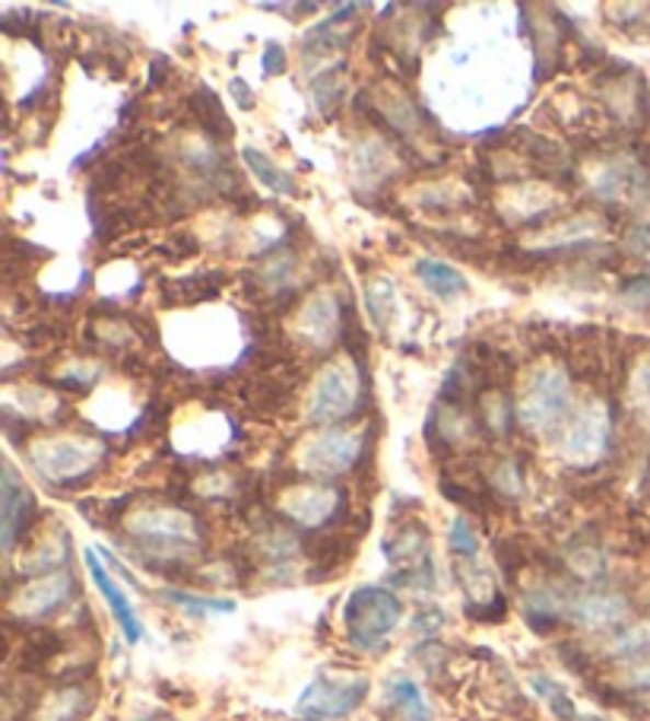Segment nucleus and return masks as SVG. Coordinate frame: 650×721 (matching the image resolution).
<instances>
[{
    "label": "nucleus",
    "instance_id": "f257e3e1",
    "mask_svg": "<svg viewBox=\"0 0 650 721\" xmlns=\"http://www.w3.org/2000/svg\"><path fill=\"white\" fill-rule=\"evenodd\" d=\"M403 617V604L394 592L381 585H362L350 595L343 607V623L350 632V642L362 652H378L385 649L390 632L397 630Z\"/></svg>",
    "mask_w": 650,
    "mask_h": 721
},
{
    "label": "nucleus",
    "instance_id": "f03ea898",
    "mask_svg": "<svg viewBox=\"0 0 650 721\" xmlns=\"http://www.w3.org/2000/svg\"><path fill=\"white\" fill-rule=\"evenodd\" d=\"M368 696V677H315L296 702V716L305 721H340L353 716Z\"/></svg>",
    "mask_w": 650,
    "mask_h": 721
},
{
    "label": "nucleus",
    "instance_id": "7ed1b4c3",
    "mask_svg": "<svg viewBox=\"0 0 650 721\" xmlns=\"http://www.w3.org/2000/svg\"><path fill=\"white\" fill-rule=\"evenodd\" d=\"M127 531L137 538V543L156 553H187L201 543L194 518L178 509L137 511L127 521Z\"/></svg>",
    "mask_w": 650,
    "mask_h": 721
},
{
    "label": "nucleus",
    "instance_id": "20e7f679",
    "mask_svg": "<svg viewBox=\"0 0 650 721\" xmlns=\"http://www.w3.org/2000/svg\"><path fill=\"white\" fill-rule=\"evenodd\" d=\"M35 471L45 481L77 483V477H89L102 458V449L95 442H77V439H55V442H38L30 451Z\"/></svg>",
    "mask_w": 650,
    "mask_h": 721
},
{
    "label": "nucleus",
    "instance_id": "39448f33",
    "mask_svg": "<svg viewBox=\"0 0 650 721\" xmlns=\"http://www.w3.org/2000/svg\"><path fill=\"white\" fill-rule=\"evenodd\" d=\"M568 407H571L568 375L559 369H543L533 375L527 397L521 404V423L531 432H549L568 414Z\"/></svg>",
    "mask_w": 650,
    "mask_h": 721
},
{
    "label": "nucleus",
    "instance_id": "423d86ee",
    "mask_svg": "<svg viewBox=\"0 0 650 721\" xmlns=\"http://www.w3.org/2000/svg\"><path fill=\"white\" fill-rule=\"evenodd\" d=\"M362 439L343 429H324L318 436H311L301 451H298V467L311 477H333L350 471L358 461Z\"/></svg>",
    "mask_w": 650,
    "mask_h": 721
},
{
    "label": "nucleus",
    "instance_id": "0eeeda50",
    "mask_svg": "<svg viewBox=\"0 0 650 721\" xmlns=\"http://www.w3.org/2000/svg\"><path fill=\"white\" fill-rule=\"evenodd\" d=\"M355 397H358V388H355L350 365L333 362V365H327L324 372L318 375V382H315V388H311V397H308V420L321 423V426L346 420L355 410Z\"/></svg>",
    "mask_w": 650,
    "mask_h": 721
},
{
    "label": "nucleus",
    "instance_id": "6e6552de",
    "mask_svg": "<svg viewBox=\"0 0 650 721\" xmlns=\"http://www.w3.org/2000/svg\"><path fill=\"white\" fill-rule=\"evenodd\" d=\"M606 439H609V414L600 404H588L565 426L559 449L574 464H593L606 451Z\"/></svg>",
    "mask_w": 650,
    "mask_h": 721
},
{
    "label": "nucleus",
    "instance_id": "1a4fd4ad",
    "mask_svg": "<svg viewBox=\"0 0 650 721\" xmlns=\"http://www.w3.org/2000/svg\"><path fill=\"white\" fill-rule=\"evenodd\" d=\"M73 592V582L67 572H52V575H42L30 585H23L13 601H10V610L16 617H26V620H42L48 613H55L60 604L70 598Z\"/></svg>",
    "mask_w": 650,
    "mask_h": 721
},
{
    "label": "nucleus",
    "instance_id": "9d476101",
    "mask_svg": "<svg viewBox=\"0 0 650 721\" xmlns=\"http://www.w3.org/2000/svg\"><path fill=\"white\" fill-rule=\"evenodd\" d=\"M32 493L20 483L16 471L7 464L3 477H0V541L3 550L13 553V547L20 541V534L30 528V511H32Z\"/></svg>",
    "mask_w": 650,
    "mask_h": 721
},
{
    "label": "nucleus",
    "instance_id": "9b49d317",
    "mask_svg": "<svg viewBox=\"0 0 650 721\" xmlns=\"http://www.w3.org/2000/svg\"><path fill=\"white\" fill-rule=\"evenodd\" d=\"M83 560H87V570L92 575V582H95V588L102 592V598L109 604V610H112V617L118 620L121 632H124V639L134 645V642H140V635H144V627H140V620H137V613H134V604L127 601V595L118 588V582L112 578V572L105 570L102 563H99V556H95V550H87L83 553Z\"/></svg>",
    "mask_w": 650,
    "mask_h": 721
},
{
    "label": "nucleus",
    "instance_id": "f8f14e48",
    "mask_svg": "<svg viewBox=\"0 0 650 721\" xmlns=\"http://www.w3.org/2000/svg\"><path fill=\"white\" fill-rule=\"evenodd\" d=\"M343 318L340 315V305L333 296H315V300L305 302L301 315H298V331L305 334L308 343H315V350H327L333 343V337L343 331Z\"/></svg>",
    "mask_w": 650,
    "mask_h": 721
},
{
    "label": "nucleus",
    "instance_id": "ddd939ff",
    "mask_svg": "<svg viewBox=\"0 0 650 721\" xmlns=\"http://www.w3.org/2000/svg\"><path fill=\"white\" fill-rule=\"evenodd\" d=\"M337 503H340L337 493H330L324 486H298L283 496V511L301 528H318L333 515Z\"/></svg>",
    "mask_w": 650,
    "mask_h": 721
},
{
    "label": "nucleus",
    "instance_id": "4468645a",
    "mask_svg": "<svg viewBox=\"0 0 650 721\" xmlns=\"http://www.w3.org/2000/svg\"><path fill=\"white\" fill-rule=\"evenodd\" d=\"M565 617H571L578 627L603 630V627H613L625 617V601L619 595H578V598L565 601Z\"/></svg>",
    "mask_w": 650,
    "mask_h": 721
},
{
    "label": "nucleus",
    "instance_id": "2eb2a0df",
    "mask_svg": "<svg viewBox=\"0 0 650 721\" xmlns=\"http://www.w3.org/2000/svg\"><path fill=\"white\" fill-rule=\"evenodd\" d=\"M415 277L422 280V286L438 296V300H454L460 293H467V277L451 268L447 261H438V258H422L415 261Z\"/></svg>",
    "mask_w": 650,
    "mask_h": 721
},
{
    "label": "nucleus",
    "instance_id": "dca6fc26",
    "mask_svg": "<svg viewBox=\"0 0 650 721\" xmlns=\"http://www.w3.org/2000/svg\"><path fill=\"white\" fill-rule=\"evenodd\" d=\"M387 702L397 709L403 721H432V709L425 702V692L419 690L413 677H394L387 684Z\"/></svg>",
    "mask_w": 650,
    "mask_h": 721
},
{
    "label": "nucleus",
    "instance_id": "f3484780",
    "mask_svg": "<svg viewBox=\"0 0 650 721\" xmlns=\"http://www.w3.org/2000/svg\"><path fill=\"white\" fill-rule=\"evenodd\" d=\"M241 159L248 162V169L254 172V179L261 181L264 188H270L273 194H289V198H298V184L289 172L276 169V162L266 156V153L254 150V147H244L241 150Z\"/></svg>",
    "mask_w": 650,
    "mask_h": 721
},
{
    "label": "nucleus",
    "instance_id": "a211bd4d",
    "mask_svg": "<svg viewBox=\"0 0 650 721\" xmlns=\"http://www.w3.org/2000/svg\"><path fill=\"white\" fill-rule=\"evenodd\" d=\"M191 109H194V115L201 119V127L207 131L213 140H229L236 134L232 121L226 119V112H223V102L216 99V92L209 90V87L197 90V95L191 99Z\"/></svg>",
    "mask_w": 650,
    "mask_h": 721
},
{
    "label": "nucleus",
    "instance_id": "6ab92c4d",
    "mask_svg": "<svg viewBox=\"0 0 650 721\" xmlns=\"http://www.w3.org/2000/svg\"><path fill=\"white\" fill-rule=\"evenodd\" d=\"M365 305H368V315L372 322L387 331L390 328V318H394V308H397V293H394V283L387 277H378L365 286Z\"/></svg>",
    "mask_w": 650,
    "mask_h": 721
},
{
    "label": "nucleus",
    "instance_id": "aec40b11",
    "mask_svg": "<svg viewBox=\"0 0 650 721\" xmlns=\"http://www.w3.org/2000/svg\"><path fill=\"white\" fill-rule=\"evenodd\" d=\"M531 687L533 692L543 699V702H549V709H552V716L562 721H581V712H578V706L571 702V696L556 684V680H549L546 674H533L531 677Z\"/></svg>",
    "mask_w": 650,
    "mask_h": 721
},
{
    "label": "nucleus",
    "instance_id": "412c9836",
    "mask_svg": "<svg viewBox=\"0 0 650 721\" xmlns=\"http://www.w3.org/2000/svg\"><path fill=\"white\" fill-rule=\"evenodd\" d=\"M89 712V696L83 690H60L42 709V721H83Z\"/></svg>",
    "mask_w": 650,
    "mask_h": 721
},
{
    "label": "nucleus",
    "instance_id": "4be33fe9",
    "mask_svg": "<svg viewBox=\"0 0 650 721\" xmlns=\"http://www.w3.org/2000/svg\"><path fill=\"white\" fill-rule=\"evenodd\" d=\"M162 598L169 604H175L181 610H187L191 617H204V613H232L236 601H226V598H204V595H191V592H181V588H166Z\"/></svg>",
    "mask_w": 650,
    "mask_h": 721
},
{
    "label": "nucleus",
    "instance_id": "5701e85b",
    "mask_svg": "<svg viewBox=\"0 0 650 721\" xmlns=\"http://www.w3.org/2000/svg\"><path fill=\"white\" fill-rule=\"evenodd\" d=\"M451 550H454L457 560H467V563H474L479 556V538H476V531L470 528L467 518L451 521Z\"/></svg>",
    "mask_w": 650,
    "mask_h": 721
},
{
    "label": "nucleus",
    "instance_id": "b1692460",
    "mask_svg": "<svg viewBox=\"0 0 650 721\" xmlns=\"http://www.w3.org/2000/svg\"><path fill=\"white\" fill-rule=\"evenodd\" d=\"M650 649V623H641V627H631V630H625L609 645V652L613 655H619V658H631V655H641V652H648Z\"/></svg>",
    "mask_w": 650,
    "mask_h": 721
},
{
    "label": "nucleus",
    "instance_id": "393cba45",
    "mask_svg": "<svg viewBox=\"0 0 650 721\" xmlns=\"http://www.w3.org/2000/svg\"><path fill=\"white\" fill-rule=\"evenodd\" d=\"M622 300L628 302V305H635V308L650 305V273L635 277L631 283H625V286H622Z\"/></svg>",
    "mask_w": 650,
    "mask_h": 721
},
{
    "label": "nucleus",
    "instance_id": "a878e982",
    "mask_svg": "<svg viewBox=\"0 0 650 721\" xmlns=\"http://www.w3.org/2000/svg\"><path fill=\"white\" fill-rule=\"evenodd\" d=\"M283 70H286V52L276 42H270L264 48V74L273 77V74H283Z\"/></svg>",
    "mask_w": 650,
    "mask_h": 721
},
{
    "label": "nucleus",
    "instance_id": "bb28decb",
    "mask_svg": "<svg viewBox=\"0 0 650 721\" xmlns=\"http://www.w3.org/2000/svg\"><path fill=\"white\" fill-rule=\"evenodd\" d=\"M229 92H232V99H236L238 105H241V109H244V112H248V109H254V99H251V95H248V83H244V80H232V83H229Z\"/></svg>",
    "mask_w": 650,
    "mask_h": 721
},
{
    "label": "nucleus",
    "instance_id": "cd10ccee",
    "mask_svg": "<svg viewBox=\"0 0 650 721\" xmlns=\"http://www.w3.org/2000/svg\"><path fill=\"white\" fill-rule=\"evenodd\" d=\"M631 251H638V255H650V226H638L635 233H631Z\"/></svg>",
    "mask_w": 650,
    "mask_h": 721
},
{
    "label": "nucleus",
    "instance_id": "c85d7f7f",
    "mask_svg": "<svg viewBox=\"0 0 650 721\" xmlns=\"http://www.w3.org/2000/svg\"><path fill=\"white\" fill-rule=\"evenodd\" d=\"M631 684H635V687H648V690H650V667H641V671H635V674H631Z\"/></svg>",
    "mask_w": 650,
    "mask_h": 721
}]
</instances>
